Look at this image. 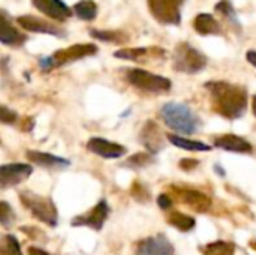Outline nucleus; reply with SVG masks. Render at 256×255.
<instances>
[{
    "label": "nucleus",
    "mask_w": 256,
    "mask_h": 255,
    "mask_svg": "<svg viewBox=\"0 0 256 255\" xmlns=\"http://www.w3.org/2000/svg\"><path fill=\"white\" fill-rule=\"evenodd\" d=\"M168 224L172 225L174 228H177L178 231H183V233H188V231H192L196 225V221L195 218L189 216V215H184L182 212H172L170 213L168 216Z\"/></svg>",
    "instance_id": "24"
},
{
    "label": "nucleus",
    "mask_w": 256,
    "mask_h": 255,
    "mask_svg": "<svg viewBox=\"0 0 256 255\" xmlns=\"http://www.w3.org/2000/svg\"><path fill=\"white\" fill-rule=\"evenodd\" d=\"M20 200L24 207L40 222L50 227H56L58 224V212L51 198L42 197L30 191H22L20 192Z\"/></svg>",
    "instance_id": "5"
},
{
    "label": "nucleus",
    "mask_w": 256,
    "mask_h": 255,
    "mask_svg": "<svg viewBox=\"0 0 256 255\" xmlns=\"http://www.w3.org/2000/svg\"><path fill=\"white\" fill-rule=\"evenodd\" d=\"M27 158L44 168H52V170H63L70 167V161L64 159L62 156H56L46 152H39V150H27Z\"/></svg>",
    "instance_id": "19"
},
{
    "label": "nucleus",
    "mask_w": 256,
    "mask_h": 255,
    "mask_svg": "<svg viewBox=\"0 0 256 255\" xmlns=\"http://www.w3.org/2000/svg\"><path fill=\"white\" fill-rule=\"evenodd\" d=\"M166 51L160 47H135V48H120L114 53V57L132 62H144L148 59L160 57L164 59Z\"/></svg>",
    "instance_id": "15"
},
{
    "label": "nucleus",
    "mask_w": 256,
    "mask_h": 255,
    "mask_svg": "<svg viewBox=\"0 0 256 255\" xmlns=\"http://www.w3.org/2000/svg\"><path fill=\"white\" fill-rule=\"evenodd\" d=\"M27 254L28 255H51V254H48L46 251H44V249L38 248V246H30V248L27 249Z\"/></svg>",
    "instance_id": "34"
},
{
    "label": "nucleus",
    "mask_w": 256,
    "mask_h": 255,
    "mask_svg": "<svg viewBox=\"0 0 256 255\" xmlns=\"http://www.w3.org/2000/svg\"><path fill=\"white\" fill-rule=\"evenodd\" d=\"M214 9L218 12H220L224 17H226L231 21L232 26H236V27H240L242 26L240 24V20H238V15H237V11H236V8H234V5H232L231 0H220V2H218L214 5Z\"/></svg>",
    "instance_id": "27"
},
{
    "label": "nucleus",
    "mask_w": 256,
    "mask_h": 255,
    "mask_svg": "<svg viewBox=\"0 0 256 255\" xmlns=\"http://www.w3.org/2000/svg\"><path fill=\"white\" fill-rule=\"evenodd\" d=\"M0 20H2V29H0V41L6 47H14L18 48L21 47L28 36L22 32H20L9 20V15L4 9L0 11Z\"/></svg>",
    "instance_id": "17"
},
{
    "label": "nucleus",
    "mask_w": 256,
    "mask_h": 255,
    "mask_svg": "<svg viewBox=\"0 0 256 255\" xmlns=\"http://www.w3.org/2000/svg\"><path fill=\"white\" fill-rule=\"evenodd\" d=\"M214 147L234 153H250L254 150L252 144L246 138L236 134H225L222 137H218L214 140Z\"/></svg>",
    "instance_id": "18"
},
{
    "label": "nucleus",
    "mask_w": 256,
    "mask_h": 255,
    "mask_svg": "<svg viewBox=\"0 0 256 255\" xmlns=\"http://www.w3.org/2000/svg\"><path fill=\"white\" fill-rule=\"evenodd\" d=\"M207 63V56L189 42H180L176 45L172 53V68L177 72L198 74L206 69Z\"/></svg>",
    "instance_id": "4"
},
{
    "label": "nucleus",
    "mask_w": 256,
    "mask_h": 255,
    "mask_svg": "<svg viewBox=\"0 0 256 255\" xmlns=\"http://www.w3.org/2000/svg\"><path fill=\"white\" fill-rule=\"evenodd\" d=\"M194 29L202 35V36H207V35H224V27L222 24L212 15V14H198L194 20Z\"/></svg>",
    "instance_id": "20"
},
{
    "label": "nucleus",
    "mask_w": 256,
    "mask_h": 255,
    "mask_svg": "<svg viewBox=\"0 0 256 255\" xmlns=\"http://www.w3.org/2000/svg\"><path fill=\"white\" fill-rule=\"evenodd\" d=\"M198 165H200V161H196V159H183V161L180 162V167H182V170H184V171H190V170L196 168Z\"/></svg>",
    "instance_id": "33"
},
{
    "label": "nucleus",
    "mask_w": 256,
    "mask_h": 255,
    "mask_svg": "<svg viewBox=\"0 0 256 255\" xmlns=\"http://www.w3.org/2000/svg\"><path fill=\"white\" fill-rule=\"evenodd\" d=\"M110 216V204L106 200H100L92 210L76 216L72 221V227H90L92 230L100 231Z\"/></svg>",
    "instance_id": "8"
},
{
    "label": "nucleus",
    "mask_w": 256,
    "mask_h": 255,
    "mask_svg": "<svg viewBox=\"0 0 256 255\" xmlns=\"http://www.w3.org/2000/svg\"><path fill=\"white\" fill-rule=\"evenodd\" d=\"M172 191L176 192L177 198H178L183 204H186L189 209H192V210H195V212H198V213H206V212H208L210 207H212V204H213L212 198H210L207 194H204V192H201V191H198V189L177 188V186H174Z\"/></svg>",
    "instance_id": "11"
},
{
    "label": "nucleus",
    "mask_w": 256,
    "mask_h": 255,
    "mask_svg": "<svg viewBox=\"0 0 256 255\" xmlns=\"http://www.w3.org/2000/svg\"><path fill=\"white\" fill-rule=\"evenodd\" d=\"M15 212L12 210V207L6 203V201H2L0 203V224L3 227H10L14 222H15Z\"/></svg>",
    "instance_id": "29"
},
{
    "label": "nucleus",
    "mask_w": 256,
    "mask_h": 255,
    "mask_svg": "<svg viewBox=\"0 0 256 255\" xmlns=\"http://www.w3.org/2000/svg\"><path fill=\"white\" fill-rule=\"evenodd\" d=\"M32 3L39 12L60 23L69 20L74 14V9H70L63 0H32Z\"/></svg>",
    "instance_id": "13"
},
{
    "label": "nucleus",
    "mask_w": 256,
    "mask_h": 255,
    "mask_svg": "<svg viewBox=\"0 0 256 255\" xmlns=\"http://www.w3.org/2000/svg\"><path fill=\"white\" fill-rule=\"evenodd\" d=\"M74 14L84 21H93L98 17V3L93 0H80L74 5Z\"/></svg>",
    "instance_id": "23"
},
{
    "label": "nucleus",
    "mask_w": 256,
    "mask_h": 255,
    "mask_svg": "<svg viewBox=\"0 0 256 255\" xmlns=\"http://www.w3.org/2000/svg\"><path fill=\"white\" fill-rule=\"evenodd\" d=\"M186 0H147L150 14L164 26H178L182 23V6Z\"/></svg>",
    "instance_id": "7"
},
{
    "label": "nucleus",
    "mask_w": 256,
    "mask_h": 255,
    "mask_svg": "<svg viewBox=\"0 0 256 255\" xmlns=\"http://www.w3.org/2000/svg\"><path fill=\"white\" fill-rule=\"evenodd\" d=\"M16 23L27 32L45 33V35L56 36V38H66V35H68L64 29L56 26L51 21L34 17V15H20V17H16Z\"/></svg>",
    "instance_id": "10"
},
{
    "label": "nucleus",
    "mask_w": 256,
    "mask_h": 255,
    "mask_svg": "<svg viewBox=\"0 0 256 255\" xmlns=\"http://www.w3.org/2000/svg\"><path fill=\"white\" fill-rule=\"evenodd\" d=\"M168 140L178 149L188 150V152H210L213 149V146H208L202 141H196V140H189L176 134L168 135Z\"/></svg>",
    "instance_id": "22"
},
{
    "label": "nucleus",
    "mask_w": 256,
    "mask_h": 255,
    "mask_svg": "<svg viewBox=\"0 0 256 255\" xmlns=\"http://www.w3.org/2000/svg\"><path fill=\"white\" fill-rule=\"evenodd\" d=\"M140 141H141L142 146H146V149L148 150L150 155H156L165 147L164 135H162L158 123L153 122V120H148L142 126L141 134H140Z\"/></svg>",
    "instance_id": "16"
},
{
    "label": "nucleus",
    "mask_w": 256,
    "mask_h": 255,
    "mask_svg": "<svg viewBox=\"0 0 256 255\" xmlns=\"http://www.w3.org/2000/svg\"><path fill=\"white\" fill-rule=\"evenodd\" d=\"M252 110H254V114L256 116V95L254 96V99H252Z\"/></svg>",
    "instance_id": "36"
},
{
    "label": "nucleus",
    "mask_w": 256,
    "mask_h": 255,
    "mask_svg": "<svg viewBox=\"0 0 256 255\" xmlns=\"http://www.w3.org/2000/svg\"><path fill=\"white\" fill-rule=\"evenodd\" d=\"M246 59H248V62H249L252 66H255L256 68V50H249V51L246 53Z\"/></svg>",
    "instance_id": "35"
},
{
    "label": "nucleus",
    "mask_w": 256,
    "mask_h": 255,
    "mask_svg": "<svg viewBox=\"0 0 256 255\" xmlns=\"http://www.w3.org/2000/svg\"><path fill=\"white\" fill-rule=\"evenodd\" d=\"M33 173V167L30 164H4L0 167V186L2 189L16 186L27 180Z\"/></svg>",
    "instance_id": "9"
},
{
    "label": "nucleus",
    "mask_w": 256,
    "mask_h": 255,
    "mask_svg": "<svg viewBox=\"0 0 256 255\" xmlns=\"http://www.w3.org/2000/svg\"><path fill=\"white\" fill-rule=\"evenodd\" d=\"M136 255H174V246L166 236L158 234L141 240L136 246Z\"/></svg>",
    "instance_id": "14"
},
{
    "label": "nucleus",
    "mask_w": 256,
    "mask_h": 255,
    "mask_svg": "<svg viewBox=\"0 0 256 255\" xmlns=\"http://www.w3.org/2000/svg\"><path fill=\"white\" fill-rule=\"evenodd\" d=\"M90 36L98 39V41H104V42H110V44H126L129 41V35L123 30H104V29H90L88 30Z\"/></svg>",
    "instance_id": "21"
},
{
    "label": "nucleus",
    "mask_w": 256,
    "mask_h": 255,
    "mask_svg": "<svg viewBox=\"0 0 256 255\" xmlns=\"http://www.w3.org/2000/svg\"><path fill=\"white\" fill-rule=\"evenodd\" d=\"M160 117L168 128L178 134H195L200 129L201 119L183 102H166L160 110Z\"/></svg>",
    "instance_id": "2"
},
{
    "label": "nucleus",
    "mask_w": 256,
    "mask_h": 255,
    "mask_svg": "<svg viewBox=\"0 0 256 255\" xmlns=\"http://www.w3.org/2000/svg\"><path fill=\"white\" fill-rule=\"evenodd\" d=\"M158 204H159V207L162 210H170L172 207V204H174V200L171 198L170 194H160L158 197Z\"/></svg>",
    "instance_id": "32"
},
{
    "label": "nucleus",
    "mask_w": 256,
    "mask_h": 255,
    "mask_svg": "<svg viewBox=\"0 0 256 255\" xmlns=\"http://www.w3.org/2000/svg\"><path fill=\"white\" fill-rule=\"evenodd\" d=\"M87 149L92 153L102 156L105 159H118L128 153V149L124 146L114 143V141H110L106 138H100V137L90 138L87 143Z\"/></svg>",
    "instance_id": "12"
},
{
    "label": "nucleus",
    "mask_w": 256,
    "mask_h": 255,
    "mask_svg": "<svg viewBox=\"0 0 256 255\" xmlns=\"http://www.w3.org/2000/svg\"><path fill=\"white\" fill-rule=\"evenodd\" d=\"M130 195H132L136 201H140V203H147V201L150 200V191H148L142 183H140V182H136V183L132 186Z\"/></svg>",
    "instance_id": "30"
},
{
    "label": "nucleus",
    "mask_w": 256,
    "mask_h": 255,
    "mask_svg": "<svg viewBox=\"0 0 256 255\" xmlns=\"http://www.w3.org/2000/svg\"><path fill=\"white\" fill-rule=\"evenodd\" d=\"M98 51H99V47L96 44L78 42V44H74V45H70L68 48L57 50L50 56L40 57L39 59V66H40V69L44 72H50V71H52L56 68H62L64 65H69V63L78 62L81 59L94 56V54H98Z\"/></svg>",
    "instance_id": "3"
},
{
    "label": "nucleus",
    "mask_w": 256,
    "mask_h": 255,
    "mask_svg": "<svg viewBox=\"0 0 256 255\" xmlns=\"http://www.w3.org/2000/svg\"><path fill=\"white\" fill-rule=\"evenodd\" d=\"M0 255H22L20 242L14 234H4L2 237Z\"/></svg>",
    "instance_id": "28"
},
{
    "label": "nucleus",
    "mask_w": 256,
    "mask_h": 255,
    "mask_svg": "<svg viewBox=\"0 0 256 255\" xmlns=\"http://www.w3.org/2000/svg\"><path fill=\"white\" fill-rule=\"evenodd\" d=\"M126 80L134 87L150 93H166L172 87V81L170 78L141 68H129L126 71Z\"/></svg>",
    "instance_id": "6"
},
{
    "label": "nucleus",
    "mask_w": 256,
    "mask_h": 255,
    "mask_svg": "<svg viewBox=\"0 0 256 255\" xmlns=\"http://www.w3.org/2000/svg\"><path fill=\"white\" fill-rule=\"evenodd\" d=\"M0 120L4 125H12V123H15L18 120V114H16V111L8 108L6 105H2V108H0Z\"/></svg>",
    "instance_id": "31"
},
{
    "label": "nucleus",
    "mask_w": 256,
    "mask_h": 255,
    "mask_svg": "<svg viewBox=\"0 0 256 255\" xmlns=\"http://www.w3.org/2000/svg\"><path fill=\"white\" fill-rule=\"evenodd\" d=\"M206 89L210 92L214 111L220 116L230 120L244 116L249 102L248 89L244 86L232 84L224 80H213L206 83Z\"/></svg>",
    "instance_id": "1"
},
{
    "label": "nucleus",
    "mask_w": 256,
    "mask_h": 255,
    "mask_svg": "<svg viewBox=\"0 0 256 255\" xmlns=\"http://www.w3.org/2000/svg\"><path fill=\"white\" fill-rule=\"evenodd\" d=\"M201 252L202 255H234L236 245L226 240H216L201 246Z\"/></svg>",
    "instance_id": "25"
},
{
    "label": "nucleus",
    "mask_w": 256,
    "mask_h": 255,
    "mask_svg": "<svg viewBox=\"0 0 256 255\" xmlns=\"http://www.w3.org/2000/svg\"><path fill=\"white\" fill-rule=\"evenodd\" d=\"M153 162H154V158L150 153H136L130 156L126 162H123L122 167L129 168V170H141V168L152 165Z\"/></svg>",
    "instance_id": "26"
}]
</instances>
